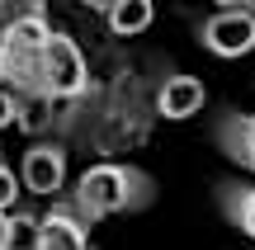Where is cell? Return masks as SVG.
Masks as SVG:
<instances>
[{
  "mask_svg": "<svg viewBox=\"0 0 255 250\" xmlns=\"http://www.w3.org/2000/svg\"><path fill=\"white\" fill-rule=\"evenodd\" d=\"M213 137H218V151L227 161H237L241 170H251L255 175V113H218V123H213Z\"/></svg>",
  "mask_w": 255,
  "mask_h": 250,
  "instance_id": "cell-6",
  "label": "cell"
},
{
  "mask_svg": "<svg viewBox=\"0 0 255 250\" xmlns=\"http://www.w3.org/2000/svg\"><path fill=\"white\" fill-rule=\"evenodd\" d=\"M199 43L213 57H246L255 52V5H218L199 24Z\"/></svg>",
  "mask_w": 255,
  "mask_h": 250,
  "instance_id": "cell-3",
  "label": "cell"
},
{
  "mask_svg": "<svg viewBox=\"0 0 255 250\" xmlns=\"http://www.w3.org/2000/svg\"><path fill=\"white\" fill-rule=\"evenodd\" d=\"M85 81H90V76H85V57H81V47H76V38L71 33H52L43 62H38V90L33 94H47V99H76V94L85 90Z\"/></svg>",
  "mask_w": 255,
  "mask_h": 250,
  "instance_id": "cell-2",
  "label": "cell"
},
{
  "mask_svg": "<svg viewBox=\"0 0 255 250\" xmlns=\"http://www.w3.org/2000/svg\"><path fill=\"white\" fill-rule=\"evenodd\" d=\"M0 81H9V62H5V52H0Z\"/></svg>",
  "mask_w": 255,
  "mask_h": 250,
  "instance_id": "cell-14",
  "label": "cell"
},
{
  "mask_svg": "<svg viewBox=\"0 0 255 250\" xmlns=\"http://www.w3.org/2000/svg\"><path fill=\"white\" fill-rule=\"evenodd\" d=\"M213 194H218L222 217H227L237 232H246L251 241H255V184H241V179H222Z\"/></svg>",
  "mask_w": 255,
  "mask_h": 250,
  "instance_id": "cell-8",
  "label": "cell"
},
{
  "mask_svg": "<svg viewBox=\"0 0 255 250\" xmlns=\"http://www.w3.org/2000/svg\"><path fill=\"white\" fill-rule=\"evenodd\" d=\"M0 250H9V213H0Z\"/></svg>",
  "mask_w": 255,
  "mask_h": 250,
  "instance_id": "cell-13",
  "label": "cell"
},
{
  "mask_svg": "<svg viewBox=\"0 0 255 250\" xmlns=\"http://www.w3.org/2000/svg\"><path fill=\"white\" fill-rule=\"evenodd\" d=\"M19 179H24L28 194H43V198H57L66 184V151L57 142H33L24 151V166H19Z\"/></svg>",
  "mask_w": 255,
  "mask_h": 250,
  "instance_id": "cell-4",
  "label": "cell"
},
{
  "mask_svg": "<svg viewBox=\"0 0 255 250\" xmlns=\"http://www.w3.org/2000/svg\"><path fill=\"white\" fill-rule=\"evenodd\" d=\"M203 81L199 76H184V71H175V76H165L161 81V90H156V113L161 118H170V123H184V118H194V113L203 109Z\"/></svg>",
  "mask_w": 255,
  "mask_h": 250,
  "instance_id": "cell-7",
  "label": "cell"
},
{
  "mask_svg": "<svg viewBox=\"0 0 255 250\" xmlns=\"http://www.w3.org/2000/svg\"><path fill=\"white\" fill-rule=\"evenodd\" d=\"M38 227H43V213L14 208L9 213V250H38Z\"/></svg>",
  "mask_w": 255,
  "mask_h": 250,
  "instance_id": "cell-10",
  "label": "cell"
},
{
  "mask_svg": "<svg viewBox=\"0 0 255 250\" xmlns=\"http://www.w3.org/2000/svg\"><path fill=\"white\" fill-rule=\"evenodd\" d=\"M14 194H19V179H14V170H9V161L0 156V213L14 208Z\"/></svg>",
  "mask_w": 255,
  "mask_h": 250,
  "instance_id": "cell-11",
  "label": "cell"
},
{
  "mask_svg": "<svg viewBox=\"0 0 255 250\" xmlns=\"http://www.w3.org/2000/svg\"><path fill=\"white\" fill-rule=\"evenodd\" d=\"M151 175L137 166H119V161H100L90 166L81 179H76V213L85 222H100V217H114V213H137V208L151 203Z\"/></svg>",
  "mask_w": 255,
  "mask_h": 250,
  "instance_id": "cell-1",
  "label": "cell"
},
{
  "mask_svg": "<svg viewBox=\"0 0 255 250\" xmlns=\"http://www.w3.org/2000/svg\"><path fill=\"white\" fill-rule=\"evenodd\" d=\"M38 250H90V222L76 213V203H52L43 213Z\"/></svg>",
  "mask_w": 255,
  "mask_h": 250,
  "instance_id": "cell-5",
  "label": "cell"
},
{
  "mask_svg": "<svg viewBox=\"0 0 255 250\" xmlns=\"http://www.w3.org/2000/svg\"><path fill=\"white\" fill-rule=\"evenodd\" d=\"M19 118V94H9V90H0V132L9 128V123Z\"/></svg>",
  "mask_w": 255,
  "mask_h": 250,
  "instance_id": "cell-12",
  "label": "cell"
},
{
  "mask_svg": "<svg viewBox=\"0 0 255 250\" xmlns=\"http://www.w3.org/2000/svg\"><path fill=\"white\" fill-rule=\"evenodd\" d=\"M100 14L114 38H137L142 28H151V5L146 0H109V5H100Z\"/></svg>",
  "mask_w": 255,
  "mask_h": 250,
  "instance_id": "cell-9",
  "label": "cell"
}]
</instances>
